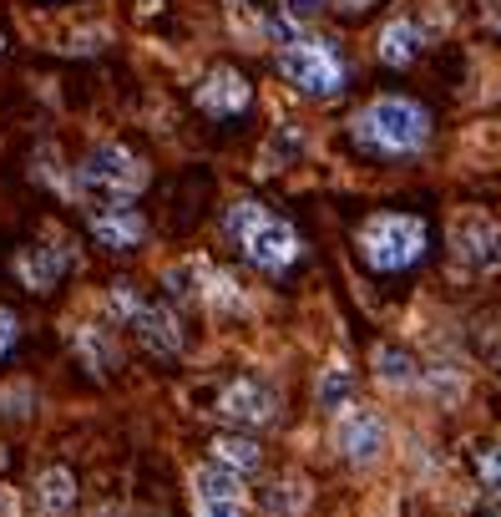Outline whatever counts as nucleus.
Listing matches in <instances>:
<instances>
[{"mask_svg": "<svg viewBox=\"0 0 501 517\" xmlns=\"http://www.w3.org/2000/svg\"><path fill=\"white\" fill-rule=\"evenodd\" d=\"M193 497H208V502H243V477L228 472V467H218V462H208V467L193 472Z\"/></svg>", "mask_w": 501, "mask_h": 517, "instance_id": "nucleus-16", "label": "nucleus"}, {"mask_svg": "<svg viewBox=\"0 0 501 517\" xmlns=\"http://www.w3.org/2000/svg\"><path fill=\"white\" fill-rule=\"evenodd\" d=\"M0 51H6V31H0Z\"/></svg>", "mask_w": 501, "mask_h": 517, "instance_id": "nucleus-25", "label": "nucleus"}, {"mask_svg": "<svg viewBox=\"0 0 501 517\" xmlns=\"http://www.w3.org/2000/svg\"><path fill=\"white\" fill-rule=\"evenodd\" d=\"M76 350L87 355L92 371H112V365H117V350H112L107 335H97V330H76Z\"/></svg>", "mask_w": 501, "mask_h": 517, "instance_id": "nucleus-17", "label": "nucleus"}, {"mask_svg": "<svg viewBox=\"0 0 501 517\" xmlns=\"http://www.w3.org/2000/svg\"><path fill=\"white\" fill-rule=\"evenodd\" d=\"M16 340H21V320H16L6 305H0V360H6V355L16 350Z\"/></svg>", "mask_w": 501, "mask_h": 517, "instance_id": "nucleus-21", "label": "nucleus"}, {"mask_svg": "<svg viewBox=\"0 0 501 517\" xmlns=\"http://www.w3.org/2000/svg\"><path fill=\"white\" fill-rule=\"evenodd\" d=\"M375 365H380V376H385V381H395V386H405V381H410V371H415L410 355H400V350H380V355H375Z\"/></svg>", "mask_w": 501, "mask_h": 517, "instance_id": "nucleus-18", "label": "nucleus"}, {"mask_svg": "<svg viewBox=\"0 0 501 517\" xmlns=\"http://www.w3.org/2000/svg\"><path fill=\"white\" fill-rule=\"evenodd\" d=\"M329 6V0H284V21H309Z\"/></svg>", "mask_w": 501, "mask_h": 517, "instance_id": "nucleus-23", "label": "nucleus"}, {"mask_svg": "<svg viewBox=\"0 0 501 517\" xmlns=\"http://www.w3.org/2000/svg\"><path fill=\"white\" fill-rule=\"evenodd\" d=\"M87 229L102 249L112 254H127L147 239V218L132 208V203H102V208H87Z\"/></svg>", "mask_w": 501, "mask_h": 517, "instance_id": "nucleus-9", "label": "nucleus"}, {"mask_svg": "<svg viewBox=\"0 0 501 517\" xmlns=\"http://www.w3.org/2000/svg\"><path fill=\"white\" fill-rule=\"evenodd\" d=\"M431 249V229L415 213H370L360 224V259L380 274H400L421 264Z\"/></svg>", "mask_w": 501, "mask_h": 517, "instance_id": "nucleus-3", "label": "nucleus"}, {"mask_svg": "<svg viewBox=\"0 0 501 517\" xmlns=\"http://www.w3.org/2000/svg\"><path fill=\"white\" fill-rule=\"evenodd\" d=\"M223 229H228V239L238 244V254L254 264V269H264V274H284V269L299 259V249H304L289 218H279L274 208H264V203H254V198L233 203L228 218H223Z\"/></svg>", "mask_w": 501, "mask_h": 517, "instance_id": "nucleus-1", "label": "nucleus"}, {"mask_svg": "<svg viewBox=\"0 0 501 517\" xmlns=\"http://www.w3.org/2000/svg\"><path fill=\"white\" fill-rule=\"evenodd\" d=\"M218 416L238 431H254V426H269L279 416V391L264 381V376H233L223 391H218Z\"/></svg>", "mask_w": 501, "mask_h": 517, "instance_id": "nucleus-7", "label": "nucleus"}, {"mask_svg": "<svg viewBox=\"0 0 501 517\" xmlns=\"http://www.w3.org/2000/svg\"><path fill=\"white\" fill-rule=\"evenodd\" d=\"M421 46H426L421 21H390L385 36H380V61L385 66H410L415 56H421Z\"/></svg>", "mask_w": 501, "mask_h": 517, "instance_id": "nucleus-15", "label": "nucleus"}, {"mask_svg": "<svg viewBox=\"0 0 501 517\" xmlns=\"http://www.w3.org/2000/svg\"><path fill=\"white\" fill-rule=\"evenodd\" d=\"M329 6H334V11H345V16H365V11L375 6V0H329Z\"/></svg>", "mask_w": 501, "mask_h": 517, "instance_id": "nucleus-24", "label": "nucleus"}, {"mask_svg": "<svg viewBox=\"0 0 501 517\" xmlns=\"http://www.w3.org/2000/svg\"><path fill=\"white\" fill-rule=\"evenodd\" d=\"M193 507H198V517H248L243 502H208V497H193Z\"/></svg>", "mask_w": 501, "mask_h": 517, "instance_id": "nucleus-22", "label": "nucleus"}, {"mask_svg": "<svg viewBox=\"0 0 501 517\" xmlns=\"http://www.w3.org/2000/svg\"><path fill=\"white\" fill-rule=\"evenodd\" d=\"M213 462L218 467H228V472H254L259 462H264V452H259V441L254 436H248V431H223V436H213Z\"/></svg>", "mask_w": 501, "mask_h": 517, "instance_id": "nucleus-13", "label": "nucleus"}, {"mask_svg": "<svg viewBox=\"0 0 501 517\" xmlns=\"http://www.w3.org/2000/svg\"><path fill=\"white\" fill-rule=\"evenodd\" d=\"M456 259H466L476 269H486V264L501 259V229L491 224L486 213H466L461 224H456Z\"/></svg>", "mask_w": 501, "mask_h": 517, "instance_id": "nucleus-12", "label": "nucleus"}, {"mask_svg": "<svg viewBox=\"0 0 501 517\" xmlns=\"http://www.w3.org/2000/svg\"><path fill=\"white\" fill-rule=\"evenodd\" d=\"M71 269V254L66 249H46V244H26L16 254V279L31 289V294H51L61 284V274Z\"/></svg>", "mask_w": 501, "mask_h": 517, "instance_id": "nucleus-11", "label": "nucleus"}, {"mask_svg": "<svg viewBox=\"0 0 501 517\" xmlns=\"http://www.w3.org/2000/svg\"><path fill=\"white\" fill-rule=\"evenodd\" d=\"M476 472H481V482H486L491 492H501V447H486V452L476 457Z\"/></svg>", "mask_w": 501, "mask_h": 517, "instance_id": "nucleus-20", "label": "nucleus"}, {"mask_svg": "<svg viewBox=\"0 0 501 517\" xmlns=\"http://www.w3.org/2000/svg\"><path fill=\"white\" fill-rule=\"evenodd\" d=\"M112 310L137 330V340L152 355H178L183 350V325L162 300H147V294H137L132 284H112Z\"/></svg>", "mask_w": 501, "mask_h": 517, "instance_id": "nucleus-6", "label": "nucleus"}, {"mask_svg": "<svg viewBox=\"0 0 501 517\" xmlns=\"http://www.w3.org/2000/svg\"><path fill=\"white\" fill-rule=\"evenodd\" d=\"M193 102H198V112H208V117H218V122H233V117L248 112V102H254V87H248V77H243L238 66H213L208 77L198 82Z\"/></svg>", "mask_w": 501, "mask_h": 517, "instance_id": "nucleus-8", "label": "nucleus"}, {"mask_svg": "<svg viewBox=\"0 0 501 517\" xmlns=\"http://www.w3.org/2000/svg\"><path fill=\"white\" fill-rule=\"evenodd\" d=\"M334 441H340V452H345L355 467H365V462H375L380 447H385V426H380L375 411H345L340 426H334Z\"/></svg>", "mask_w": 501, "mask_h": 517, "instance_id": "nucleus-10", "label": "nucleus"}, {"mask_svg": "<svg viewBox=\"0 0 501 517\" xmlns=\"http://www.w3.org/2000/svg\"><path fill=\"white\" fill-rule=\"evenodd\" d=\"M279 77L304 97H334V92H345L350 66H345L340 46L324 36H289V41H279Z\"/></svg>", "mask_w": 501, "mask_h": 517, "instance_id": "nucleus-4", "label": "nucleus"}, {"mask_svg": "<svg viewBox=\"0 0 501 517\" xmlns=\"http://www.w3.org/2000/svg\"><path fill=\"white\" fill-rule=\"evenodd\" d=\"M36 507H41V517H66L76 507V477L66 467H46L36 477Z\"/></svg>", "mask_w": 501, "mask_h": 517, "instance_id": "nucleus-14", "label": "nucleus"}, {"mask_svg": "<svg viewBox=\"0 0 501 517\" xmlns=\"http://www.w3.org/2000/svg\"><path fill=\"white\" fill-rule=\"evenodd\" d=\"M76 188H81V198H87L92 208L132 203L147 188V163L132 153V147H122V142H102V147H92V153L81 158Z\"/></svg>", "mask_w": 501, "mask_h": 517, "instance_id": "nucleus-5", "label": "nucleus"}, {"mask_svg": "<svg viewBox=\"0 0 501 517\" xmlns=\"http://www.w3.org/2000/svg\"><path fill=\"white\" fill-rule=\"evenodd\" d=\"M345 396H350V371H329V376H324V386H319V406H324V411H334Z\"/></svg>", "mask_w": 501, "mask_h": 517, "instance_id": "nucleus-19", "label": "nucleus"}, {"mask_svg": "<svg viewBox=\"0 0 501 517\" xmlns=\"http://www.w3.org/2000/svg\"><path fill=\"white\" fill-rule=\"evenodd\" d=\"M355 142L375 158H410L431 142V112L410 97H375L355 122H350Z\"/></svg>", "mask_w": 501, "mask_h": 517, "instance_id": "nucleus-2", "label": "nucleus"}]
</instances>
